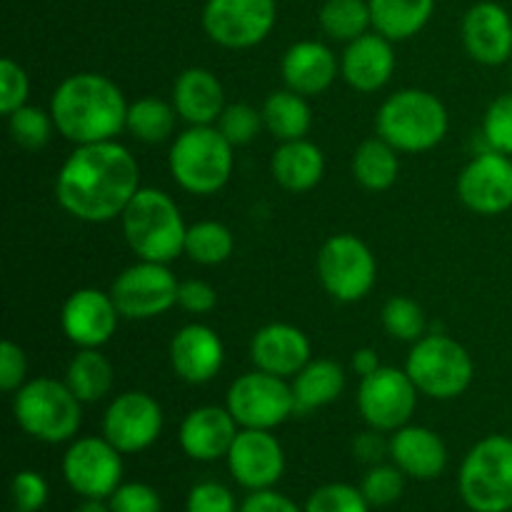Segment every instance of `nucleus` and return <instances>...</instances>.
Returning a JSON list of instances; mask_svg holds the SVG:
<instances>
[{
	"mask_svg": "<svg viewBox=\"0 0 512 512\" xmlns=\"http://www.w3.org/2000/svg\"><path fill=\"white\" fill-rule=\"evenodd\" d=\"M140 185V165L118 140L75 145L55 178L60 208L83 223L120 218Z\"/></svg>",
	"mask_w": 512,
	"mask_h": 512,
	"instance_id": "obj_1",
	"label": "nucleus"
},
{
	"mask_svg": "<svg viewBox=\"0 0 512 512\" xmlns=\"http://www.w3.org/2000/svg\"><path fill=\"white\" fill-rule=\"evenodd\" d=\"M128 105L120 85L108 75L73 73L55 88L50 115L58 133L70 143H105L125 130Z\"/></svg>",
	"mask_w": 512,
	"mask_h": 512,
	"instance_id": "obj_2",
	"label": "nucleus"
},
{
	"mask_svg": "<svg viewBox=\"0 0 512 512\" xmlns=\"http://www.w3.org/2000/svg\"><path fill=\"white\" fill-rule=\"evenodd\" d=\"M125 243L138 260L173 263L185 248V225L178 203L158 188H140L120 215Z\"/></svg>",
	"mask_w": 512,
	"mask_h": 512,
	"instance_id": "obj_3",
	"label": "nucleus"
},
{
	"mask_svg": "<svg viewBox=\"0 0 512 512\" xmlns=\"http://www.w3.org/2000/svg\"><path fill=\"white\" fill-rule=\"evenodd\" d=\"M450 115L430 90L403 88L388 95L375 115V130L400 153H425L448 135Z\"/></svg>",
	"mask_w": 512,
	"mask_h": 512,
	"instance_id": "obj_4",
	"label": "nucleus"
},
{
	"mask_svg": "<svg viewBox=\"0 0 512 512\" xmlns=\"http://www.w3.org/2000/svg\"><path fill=\"white\" fill-rule=\"evenodd\" d=\"M233 150L215 125H190L170 145V175L185 193L215 195L233 175Z\"/></svg>",
	"mask_w": 512,
	"mask_h": 512,
	"instance_id": "obj_5",
	"label": "nucleus"
},
{
	"mask_svg": "<svg viewBox=\"0 0 512 512\" xmlns=\"http://www.w3.org/2000/svg\"><path fill=\"white\" fill-rule=\"evenodd\" d=\"M15 423L30 438L48 445L70 443L83 423V403L65 380L33 378L13 393Z\"/></svg>",
	"mask_w": 512,
	"mask_h": 512,
	"instance_id": "obj_6",
	"label": "nucleus"
},
{
	"mask_svg": "<svg viewBox=\"0 0 512 512\" xmlns=\"http://www.w3.org/2000/svg\"><path fill=\"white\" fill-rule=\"evenodd\" d=\"M458 490L473 512H510L512 438L488 435L475 443L460 465Z\"/></svg>",
	"mask_w": 512,
	"mask_h": 512,
	"instance_id": "obj_7",
	"label": "nucleus"
},
{
	"mask_svg": "<svg viewBox=\"0 0 512 512\" xmlns=\"http://www.w3.org/2000/svg\"><path fill=\"white\" fill-rule=\"evenodd\" d=\"M405 370L420 395L433 400L460 398L475 375L468 348L443 333H425L415 340L405 360Z\"/></svg>",
	"mask_w": 512,
	"mask_h": 512,
	"instance_id": "obj_8",
	"label": "nucleus"
},
{
	"mask_svg": "<svg viewBox=\"0 0 512 512\" xmlns=\"http://www.w3.org/2000/svg\"><path fill=\"white\" fill-rule=\"evenodd\" d=\"M318 278L333 300L358 303L373 290L378 260L358 235H330L318 253Z\"/></svg>",
	"mask_w": 512,
	"mask_h": 512,
	"instance_id": "obj_9",
	"label": "nucleus"
},
{
	"mask_svg": "<svg viewBox=\"0 0 512 512\" xmlns=\"http://www.w3.org/2000/svg\"><path fill=\"white\" fill-rule=\"evenodd\" d=\"M225 408L240 428L253 430H273L290 415H298L290 380L258 368L233 380L225 395Z\"/></svg>",
	"mask_w": 512,
	"mask_h": 512,
	"instance_id": "obj_10",
	"label": "nucleus"
},
{
	"mask_svg": "<svg viewBox=\"0 0 512 512\" xmlns=\"http://www.w3.org/2000/svg\"><path fill=\"white\" fill-rule=\"evenodd\" d=\"M178 288L168 263L138 260L113 280L110 295L125 320H150L178 305Z\"/></svg>",
	"mask_w": 512,
	"mask_h": 512,
	"instance_id": "obj_11",
	"label": "nucleus"
},
{
	"mask_svg": "<svg viewBox=\"0 0 512 512\" xmlns=\"http://www.w3.org/2000/svg\"><path fill=\"white\" fill-rule=\"evenodd\" d=\"M275 0H208L203 8V30L213 43L230 50L255 48L275 28Z\"/></svg>",
	"mask_w": 512,
	"mask_h": 512,
	"instance_id": "obj_12",
	"label": "nucleus"
},
{
	"mask_svg": "<svg viewBox=\"0 0 512 512\" xmlns=\"http://www.w3.org/2000/svg\"><path fill=\"white\" fill-rule=\"evenodd\" d=\"M420 390L408 370L383 365L378 373L360 380L358 410L365 423L380 433H395L410 423L418 408Z\"/></svg>",
	"mask_w": 512,
	"mask_h": 512,
	"instance_id": "obj_13",
	"label": "nucleus"
},
{
	"mask_svg": "<svg viewBox=\"0 0 512 512\" xmlns=\"http://www.w3.org/2000/svg\"><path fill=\"white\" fill-rule=\"evenodd\" d=\"M63 478L80 498H110L123 485V453L98 435L70 440L63 455Z\"/></svg>",
	"mask_w": 512,
	"mask_h": 512,
	"instance_id": "obj_14",
	"label": "nucleus"
},
{
	"mask_svg": "<svg viewBox=\"0 0 512 512\" xmlns=\"http://www.w3.org/2000/svg\"><path fill=\"white\" fill-rule=\"evenodd\" d=\"M163 408L143 390H128L110 400L103 415V438L123 455L143 453L163 433Z\"/></svg>",
	"mask_w": 512,
	"mask_h": 512,
	"instance_id": "obj_15",
	"label": "nucleus"
},
{
	"mask_svg": "<svg viewBox=\"0 0 512 512\" xmlns=\"http://www.w3.org/2000/svg\"><path fill=\"white\" fill-rule=\"evenodd\" d=\"M458 195L478 215H500L512 208V155L483 150L458 175Z\"/></svg>",
	"mask_w": 512,
	"mask_h": 512,
	"instance_id": "obj_16",
	"label": "nucleus"
},
{
	"mask_svg": "<svg viewBox=\"0 0 512 512\" xmlns=\"http://www.w3.org/2000/svg\"><path fill=\"white\" fill-rule=\"evenodd\" d=\"M225 460L235 483L250 493L270 490L285 473V450L273 430L240 428Z\"/></svg>",
	"mask_w": 512,
	"mask_h": 512,
	"instance_id": "obj_17",
	"label": "nucleus"
},
{
	"mask_svg": "<svg viewBox=\"0 0 512 512\" xmlns=\"http://www.w3.org/2000/svg\"><path fill=\"white\" fill-rule=\"evenodd\" d=\"M120 318L113 295L98 288L75 290L60 308V328L78 348H103L118 330Z\"/></svg>",
	"mask_w": 512,
	"mask_h": 512,
	"instance_id": "obj_18",
	"label": "nucleus"
},
{
	"mask_svg": "<svg viewBox=\"0 0 512 512\" xmlns=\"http://www.w3.org/2000/svg\"><path fill=\"white\" fill-rule=\"evenodd\" d=\"M460 38L470 58L480 65L508 63L512 58V18L503 5L480 0L470 5L460 23Z\"/></svg>",
	"mask_w": 512,
	"mask_h": 512,
	"instance_id": "obj_19",
	"label": "nucleus"
},
{
	"mask_svg": "<svg viewBox=\"0 0 512 512\" xmlns=\"http://www.w3.org/2000/svg\"><path fill=\"white\" fill-rule=\"evenodd\" d=\"M250 360L258 370L293 380L313 360V345L295 325L268 323L250 340Z\"/></svg>",
	"mask_w": 512,
	"mask_h": 512,
	"instance_id": "obj_20",
	"label": "nucleus"
},
{
	"mask_svg": "<svg viewBox=\"0 0 512 512\" xmlns=\"http://www.w3.org/2000/svg\"><path fill=\"white\" fill-rule=\"evenodd\" d=\"M225 345L213 328L203 323L183 325L170 340V365L190 385H205L223 370Z\"/></svg>",
	"mask_w": 512,
	"mask_h": 512,
	"instance_id": "obj_21",
	"label": "nucleus"
},
{
	"mask_svg": "<svg viewBox=\"0 0 512 512\" xmlns=\"http://www.w3.org/2000/svg\"><path fill=\"white\" fill-rule=\"evenodd\" d=\"M238 433L240 425L235 423L228 408L200 405V408L190 410L180 423L178 443L188 458L198 460V463H213V460L228 458L230 445Z\"/></svg>",
	"mask_w": 512,
	"mask_h": 512,
	"instance_id": "obj_22",
	"label": "nucleus"
},
{
	"mask_svg": "<svg viewBox=\"0 0 512 512\" xmlns=\"http://www.w3.org/2000/svg\"><path fill=\"white\" fill-rule=\"evenodd\" d=\"M393 40L380 33H365L345 43L340 55V75L358 93H378L390 83L395 73Z\"/></svg>",
	"mask_w": 512,
	"mask_h": 512,
	"instance_id": "obj_23",
	"label": "nucleus"
},
{
	"mask_svg": "<svg viewBox=\"0 0 512 512\" xmlns=\"http://www.w3.org/2000/svg\"><path fill=\"white\" fill-rule=\"evenodd\" d=\"M340 73V58L320 40H298L290 45L280 63L285 88L313 98L325 93Z\"/></svg>",
	"mask_w": 512,
	"mask_h": 512,
	"instance_id": "obj_24",
	"label": "nucleus"
},
{
	"mask_svg": "<svg viewBox=\"0 0 512 512\" xmlns=\"http://www.w3.org/2000/svg\"><path fill=\"white\" fill-rule=\"evenodd\" d=\"M390 460L408 478L435 480L448 465V448L435 430L425 425H403L390 435Z\"/></svg>",
	"mask_w": 512,
	"mask_h": 512,
	"instance_id": "obj_25",
	"label": "nucleus"
},
{
	"mask_svg": "<svg viewBox=\"0 0 512 512\" xmlns=\"http://www.w3.org/2000/svg\"><path fill=\"white\" fill-rule=\"evenodd\" d=\"M170 103L188 125H215L228 100L223 83L213 70L188 68L175 78Z\"/></svg>",
	"mask_w": 512,
	"mask_h": 512,
	"instance_id": "obj_26",
	"label": "nucleus"
},
{
	"mask_svg": "<svg viewBox=\"0 0 512 512\" xmlns=\"http://www.w3.org/2000/svg\"><path fill=\"white\" fill-rule=\"evenodd\" d=\"M273 180L288 193H308L323 180L325 155L308 138L288 140L275 148L270 158Z\"/></svg>",
	"mask_w": 512,
	"mask_h": 512,
	"instance_id": "obj_27",
	"label": "nucleus"
},
{
	"mask_svg": "<svg viewBox=\"0 0 512 512\" xmlns=\"http://www.w3.org/2000/svg\"><path fill=\"white\" fill-rule=\"evenodd\" d=\"M293 395H295V413L305 415L313 410L325 408V405L335 403L345 390V370L343 365L335 363L330 358L310 360L293 380Z\"/></svg>",
	"mask_w": 512,
	"mask_h": 512,
	"instance_id": "obj_28",
	"label": "nucleus"
},
{
	"mask_svg": "<svg viewBox=\"0 0 512 512\" xmlns=\"http://www.w3.org/2000/svg\"><path fill=\"white\" fill-rule=\"evenodd\" d=\"M373 30L388 40H410L433 18L435 0H368Z\"/></svg>",
	"mask_w": 512,
	"mask_h": 512,
	"instance_id": "obj_29",
	"label": "nucleus"
},
{
	"mask_svg": "<svg viewBox=\"0 0 512 512\" xmlns=\"http://www.w3.org/2000/svg\"><path fill=\"white\" fill-rule=\"evenodd\" d=\"M260 110H263L265 130L278 143L305 138L310 125H313V110H310L308 98L290 88L273 90Z\"/></svg>",
	"mask_w": 512,
	"mask_h": 512,
	"instance_id": "obj_30",
	"label": "nucleus"
},
{
	"mask_svg": "<svg viewBox=\"0 0 512 512\" xmlns=\"http://www.w3.org/2000/svg\"><path fill=\"white\" fill-rule=\"evenodd\" d=\"M400 175V150L393 148L385 138L363 140L353 155V178L360 188L370 193H383L393 188Z\"/></svg>",
	"mask_w": 512,
	"mask_h": 512,
	"instance_id": "obj_31",
	"label": "nucleus"
},
{
	"mask_svg": "<svg viewBox=\"0 0 512 512\" xmlns=\"http://www.w3.org/2000/svg\"><path fill=\"white\" fill-rule=\"evenodd\" d=\"M113 365L100 348H78L65 370V385L83 405L98 403L113 388Z\"/></svg>",
	"mask_w": 512,
	"mask_h": 512,
	"instance_id": "obj_32",
	"label": "nucleus"
},
{
	"mask_svg": "<svg viewBox=\"0 0 512 512\" xmlns=\"http://www.w3.org/2000/svg\"><path fill=\"white\" fill-rule=\"evenodd\" d=\"M178 110L173 103L160 98H140L128 105V118H125V130L135 140L148 145H158L170 140L178 125Z\"/></svg>",
	"mask_w": 512,
	"mask_h": 512,
	"instance_id": "obj_33",
	"label": "nucleus"
},
{
	"mask_svg": "<svg viewBox=\"0 0 512 512\" xmlns=\"http://www.w3.org/2000/svg\"><path fill=\"white\" fill-rule=\"evenodd\" d=\"M318 23L330 40L350 43L373 28L370 3L368 0H325L318 10Z\"/></svg>",
	"mask_w": 512,
	"mask_h": 512,
	"instance_id": "obj_34",
	"label": "nucleus"
},
{
	"mask_svg": "<svg viewBox=\"0 0 512 512\" xmlns=\"http://www.w3.org/2000/svg\"><path fill=\"white\" fill-rule=\"evenodd\" d=\"M235 238L228 225L218 220H200L188 225L183 255L198 265H220L233 255Z\"/></svg>",
	"mask_w": 512,
	"mask_h": 512,
	"instance_id": "obj_35",
	"label": "nucleus"
},
{
	"mask_svg": "<svg viewBox=\"0 0 512 512\" xmlns=\"http://www.w3.org/2000/svg\"><path fill=\"white\" fill-rule=\"evenodd\" d=\"M383 328L390 338L403 340V343H415L428 333V318L420 303H415L408 295H393L383 305Z\"/></svg>",
	"mask_w": 512,
	"mask_h": 512,
	"instance_id": "obj_36",
	"label": "nucleus"
},
{
	"mask_svg": "<svg viewBox=\"0 0 512 512\" xmlns=\"http://www.w3.org/2000/svg\"><path fill=\"white\" fill-rule=\"evenodd\" d=\"M55 120L50 110L38 105H23L8 115V133L15 145L25 150H40L50 143L55 133Z\"/></svg>",
	"mask_w": 512,
	"mask_h": 512,
	"instance_id": "obj_37",
	"label": "nucleus"
},
{
	"mask_svg": "<svg viewBox=\"0 0 512 512\" xmlns=\"http://www.w3.org/2000/svg\"><path fill=\"white\" fill-rule=\"evenodd\" d=\"M215 128L223 133V138L233 148H243V145H250L258 138L260 130H265L263 110H258L250 103H228L223 113H220Z\"/></svg>",
	"mask_w": 512,
	"mask_h": 512,
	"instance_id": "obj_38",
	"label": "nucleus"
},
{
	"mask_svg": "<svg viewBox=\"0 0 512 512\" xmlns=\"http://www.w3.org/2000/svg\"><path fill=\"white\" fill-rule=\"evenodd\" d=\"M365 500L370 508H388V505L398 503L405 493V473L398 465H370L365 473L363 483H360Z\"/></svg>",
	"mask_w": 512,
	"mask_h": 512,
	"instance_id": "obj_39",
	"label": "nucleus"
},
{
	"mask_svg": "<svg viewBox=\"0 0 512 512\" xmlns=\"http://www.w3.org/2000/svg\"><path fill=\"white\" fill-rule=\"evenodd\" d=\"M303 512H370V503L355 485L328 483L310 493Z\"/></svg>",
	"mask_w": 512,
	"mask_h": 512,
	"instance_id": "obj_40",
	"label": "nucleus"
},
{
	"mask_svg": "<svg viewBox=\"0 0 512 512\" xmlns=\"http://www.w3.org/2000/svg\"><path fill=\"white\" fill-rule=\"evenodd\" d=\"M483 140L488 150L512 155V93L498 95L483 118Z\"/></svg>",
	"mask_w": 512,
	"mask_h": 512,
	"instance_id": "obj_41",
	"label": "nucleus"
},
{
	"mask_svg": "<svg viewBox=\"0 0 512 512\" xmlns=\"http://www.w3.org/2000/svg\"><path fill=\"white\" fill-rule=\"evenodd\" d=\"M30 78L20 63L13 58L0 60V113L8 118L18 108L28 105Z\"/></svg>",
	"mask_w": 512,
	"mask_h": 512,
	"instance_id": "obj_42",
	"label": "nucleus"
},
{
	"mask_svg": "<svg viewBox=\"0 0 512 512\" xmlns=\"http://www.w3.org/2000/svg\"><path fill=\"white\" fill-rule=\"evenodd\" d=\"M48 495V483L35 470H20V473H15L13 483H10V498H13L15 510L38 512L48 503Z\"/></svg>",
	"mask_w": 512,
	"mask_h": 512,
	"instance_id": "obj_43",
	"label": "nucleus"
},
{
	"mask_svg": "<svg viewBox=\"0 0 512 512\" xmlns=\"http://www.w3.org/2000/svg\"><path fill=\"white\" fill-rule=\"evenodd\" d=\"M113 512H163L158 490L145 483H123L108 498Z\"/></svg>",
	"mask_w": 512,
	"mask_h": 512,
	"instance_id": "obj_44",
	"label": "nucleus"
},
{
	"mask_svg": "<svg viewBox=\"0 0 512 512\" xmlns=\"http://www.w3.org/2000/svg\"><path fill=\"white\" fill-rule=\"evenodd\" d=\"M188 512H238V505L225 485L205 480L188 493Z\"/></svg>",
	"mask_w": 512,
	"mask_h": 512,
	"instance_id": "obj_45",
	"label": "nucleus"
},
{
	"mask_svg": "<svg viewBox=\"0 0 512 512\" xmlns=\"http://www.w3.org/2000/svg\"><path fill=\"white\" fill-rule=\"evenodd\" d=\"M28 383V358L25 350L13 340L0 345V388L5 393H15Z\"/></svg>",
	"mask_w": 512,
	"mask_h": 512,
	"instance_id": "obj_46",
	"label": "nucleus"
},
{
	"mask_svg": "<svg viewBox=\"0 0 512 512\" xmlns=\"http://www.w3.org/2000/svg\"><path fill=\"white\" fill-rule=\"evenodd\" d=\"M178 305L190 315H205L210 310H215V305H218V293L205 280H183L178 288Z\"/></svg>",
	"mask_w": 512,
	"mask_h": 512,
	"instance_id": "obj_47",
	"label": "nucleus"
},
{
	"mask_svg": "<svg viewBox=\"0 0 512 512\" xmlns=\"http://www.w3.org/2000/svg\"><path fill=\"white\" fill-rule=\"evenodd\" d=\"M238 512H300L298 505L283 493H275L270 490H255L245 498V503L240 505Z\"/></svg>",
	"mask_w": 512,
	"mask_h": 512,
	"instance_id": "obj_48",
	"label": "nucleus"
},
{
	"mask_svg": "<svg viewBox=\"0 0 512 512\" xmlns=\"http://www.w3.org/2000/svg\"><path fill=\"white\" fill-rule=\"evenodd\" d=\"M353 453H355V458L363 460V463L378 465V463H383V455L390 453V440L385 443V440L380 438V430L370 428V433H363L355 438Z\"/></svg>",
	"mask_w": 512,
	"mask_h": 512,
	"instance_id": "obj_49",
	"label": "nucleus"
},
{
	"mask_svg": "<svg viewBox=\"0 0 512 512\" xmlns=\"http://www.w3.org/2000/svg\"><path fill=\"white\" fill-rule=\"evenodd\" d=\"M350 365H353V373L358 375L360 380L368 378V375H373V373H378V370L383 368V363H380L378 353H375L373 348H358V350H355Z\"/></svg>",
	"mask_w": 512,
	"mask_h": 512,
	"instance_id": "obj_50",
	"label": "nucleus"
},
{
	"mask_svg": "<svg viewBox=\"0 0 512 512\" xmlns=\"http://www.w3.org/2000/svg\"><path fill=\"white\" fill-rule=\"evenodd\" d=\"M75 512H113L110 510V503H103V500H95V498H85L83 505H78Z\"/></svg>",
	"mask_w": 512,
	"mask_h": 512,
	"instance_id": "obj_51",
	"label": "nucleus"
},
{
	"mask_svg": "<svg viewBox=\"0 0 512 512\" xmlns=\"http://www.w3.org/2000/svg\"><path fill=\"white\" fill-rule=\"evenodd\" d=\"M510 80H512V70H510Z\"/></svg>",
	"mask_w": 512,
	"mask_h": 512,
	"instance_id": "obj_52",
	"label": "nucleus"
},
{
	"mask_svg": "<svg viewBox=\"0 0 512 512\" xmlns=\"http://www.w3.org/2000/svg\"><path fill=\"white\" fill-rule=\"evenodd\" d=\"M13 512H23V510H13Z\"/></svg>",
	"mask_w": 512,
	"mask_h": 512,
	"instance_id": "obj_53",
	"label": "nucleus"
}]
</instances>
